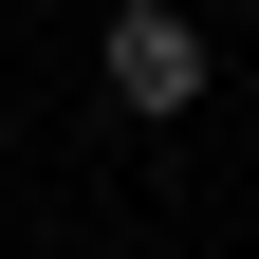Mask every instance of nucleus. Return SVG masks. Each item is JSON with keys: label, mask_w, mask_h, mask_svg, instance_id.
<instances>
[{"label": "nucleus", "mask_w": 259, "mask_h": 259, "mask_svg": "<svg viewBox=\"0 0 259 259\" xmlns=\"http://www.w3.org/2000/svg\"><path fill=\"white\" fill-rule=\"evenodd\" d=\"M93 74H111V111H130V130L204 111V19H185V0H111V56H93Z\"/></svg>", "instance_id": "nucleus-1"}]
</instances>
